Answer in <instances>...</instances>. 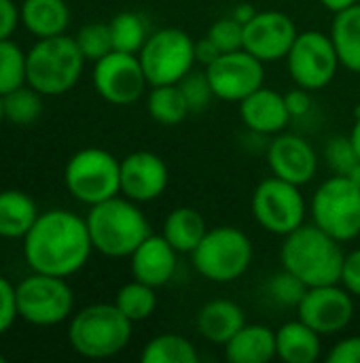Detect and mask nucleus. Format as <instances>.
I'll list each match as a JSON object with an SVG mask.
<instances>
[{
    "label": "nucleus",
    "instance_id": "4",
    "mask_svg": "<svg viewBox=\"0 0 360 363\" xmlns=\"http://www.w3.org/2000/svg\"><path fill=\"white\" fill-rule=\"evenodd\" d=\"M85 62L76 38L66 34L38 38L25 55V83L42 96H62L76 85Z\"/></svg>",
    "mask_w": 360,
    "mask_h": 363
},
{
    "label": "nucleus",
    "instance_id": "34",
    "mask_svg": "<svg viewBox=\"0 0 360 363\" xmlns=\"http://www.w3.org/2000/svg\"><path fill=\"white\" fill-rule=\"evenodd\" d=\"M76 38V45L83 53L85 60L89 62H98L102 60L104 55H108L112 49V34H110V26L108 23H102V21H93V23H87L79 30V34L74 36Z\"/></svg>",
    "mask_w": 360,
    "mask_h": 363
},
{
    "label": "nucleus",
    "instance_id": "20",
    "mask_svg": "<svg viewBox=\"0 0 360 363\" xmlns=\"http://www.w3.org/2000/svg\"><path fill=\"white\" fill-rule=\"evenodd\" d=\"M240 117L250 132L261 136H276L284 132L293 119L284 94L269 87H259L248 98H244L240 102Z\"/></svg>",
    "mask_w": 360,
    "mask_h": 363
},
{
    "label": "nucleus",
    "instance_id": "27",
    "mask_svg": "<svg viewBox=\"0 0 360 363\" xmlns=\"http://www.w3.org/2000/svg\"><path fill=\"white\" fill-rule=\"evenodd\" d=\"M331 38L339 55V64L360 74V4L335 15L331 26Z\"/></svg>",
    "mask_w": 360,
    "mask_h": 363
},
{
    "label": "nucleus",
    "instance_id": "43",
    "mask_svg": "<svg viewBox=\"0 0 360 363\" xmlns=\"http://www.w3.org/2000/svg\"><path fill=\"white\" fill-rule=\"evenodd\" d=\"M284 98H286V106H289V113L293 119L308 115V111L312 108V96L303 87H297V89L284 94Z\"/></svg>",
    "mask_w": 360,
    "mask_h": 363
},
{
    "label": "nucleus",
    "instance_id": "33",
    "mask_svg": "<svg viewBox=\"0 0 360 363\" xmlns=\"http://www.w3.org/2000/svg\"><path fill=\"white\" fill-rule=\"evenodd\" d=\"M25 55L11 38L0 40V96L25 85Z\"/></svg>",
    "mask_w": 360,
    "mask_h": 363
},
{
    "label": "nucleus",
    "instance_id": "23",
    "mask_svg": "<svg viewBox=\"0 0 360 363\" xmlns=\"http://www.w3.org/2000/svg\"><path fill=\"white\" fill-rule=\"evenodd\" d=\"M320 334L301 319L284 323L276 330L278 359L286 363H314L323 355Z\"/></svg>",
    "mask_w": 360,
    "mask_h": 363
},
{
    "label": "nucleus",
    "instance_id": "37",
    "mask_svg": "<svg viewBox=\"0 0 360 363\" xmlns=\"http://www.w3.org/2000/svg\"><path fill=\"white\" fill-rule=\"evenodd\" d=\"M325 160L333 174H348L360 162L350 136H333L325 147Z\"/></svg>",
    "mask_w": 360,
    "mask_h": 363
},
{
    "label": "nucleus",
    "instance_id": "22",
    "mask_svg": "<svg viewBox=\"0 0 360 363\" xmlns=\"http://www.w3.org/2000/svg\"><path fill=\"white\" fill-rule=\"evenodd\" d=\"M225 357L231 363H269L278 357L276 332L261 323H246L225 345Z\"/></svg>",
    "mask_w": 360,
    "mask_h": 363
},
{
    "label": "nucleus",
    "instance_id": "49",
    "mask_svg": "<svg viewBox=\"0 0 360 363\" xmlns=\"http://www.w3.org/2000/svg\"><path fill=\"white\" fill-rule=\"evenodd\" d=\"M4 121V111H2V96H0V123Z\"/></svg>",
    "mask_w": 360,
    "mask_h": 363
},
{
    "label": "nucleus",
    "instance_id": "24",
    "mask_svg": "<svg viewBox=\"0 0 360 363\" xmlns=\"http://www.w3.org/2000/svg\"><path fill=\"white\" fill-rule=\"evenodd\" d=\"M19 19L36 38L64 34L70 23V9L66 0H23Z\"/></svg>",
    "mask_w": 360,
    "mask_h": 363
},
{
    "label": "nucleus",
    "instance_id": "2",
    "mask_svg": "<svg viewBox=\"0 0 360 363\" xmlns=\"http://www.w3.org/2000/svg\"><path fill=\"white\" fill-rule=\"evenodd\" d=\"M344 259L346 253L342 251V242L316 223H303L284 236L280 249L282 268L299 277L308 287L339 283Z\"/></svg>",
    "mask_w": 360,
    "mask_h": 363
},
{
    "label": "nucleus",
    "instance_id": "51",
    "mask_svg": "<svg viewBox=\"0 0 360 363\" xmlns=\"http://www.w3.org/2000/svg\"><path fill=\"white\" fill-rule=\"evenodd\" d=\"M359 94H360V91H359Z\"/></svg>",
    "mask_w": 360,
    "mask_h": 363
},
{
    "label": "nucleus",
    "instance_id": "42",
    "mask_svg": "<svg viewBox=\"0 0 360 363\" xmlns=\"http://www.w3.org/2000/svg\"><path fill=\"white\" fill-rule=\"evenodd\" d=\"M19 9L13 0H0V40L11 38L19 23Z\"/></svg>",
    "mask_w": 360,
    "mask_h": 363
},
{
    "label": "nucleus",
    "instance_id": "41",
    "mask_svg": "<svg viewBox=\"0 0 360 363\" xmlns=\"http://www.w3.org/2000/svg\"><path fill=\"white\" fill-rule=\"evenodd\" d=\"M329 363H360V336L339 340L327 355Z\"/></svg>",
    "mask_w": 360,
    "mask_h": 363
},
{
    "label": "nucleus",
    "instance_id": "17",
    "mask_svg": "<svg viewBox=\"0 0 360 363\" xmlns=\"http://www.w3.org/2000/svg\"><path fill=\"white\" fill-rule=\"evenodd\" d=\"M170 183L163 157L153 151H134L121 160V194L138 204L157 200Z\"/></svg>",
    "mask_w": 360,
    "mask_h": 363
},
{
    "label": "nucleus",
    "instance_id": "40",
    "mask_svg": "<svg viewBox=\"0 0 360 363\" xmlns=\"http://www.w3.org/2000/svg\"><path fill=\"white\" fill-rule=\"evenodd\" d=\"M354 298H360V247L346 253L344 268H342V281H339Z\"/></svg>",
    "mask_w": 360,
    "mask_h": 363
},
{
    "label": "nucleus",
    "instance_id": "10",
    "mask_svg": "<svg viewBox=\"0 0 360 363\" xmlns=\"http://www.w3.org/2000/svg\"><path fill=\"white\" fill-rule=\"evenodd\" d=\"M250 208L252 217L265 232L282 238L301 228L308 217V204L301 187L276 174L255 187Z\"/></svg>",
    "mask_w": 360,
    "mask_h": 363
},
{
    "label": "nucleus",
    "instance_id": "1",
    "mask_svg": "<svg viewBox=\"0 0 360 363\" xmlns=\"http://www.w3.org/2000/svg\"><path fill=\"white\" fill-rule=\"evenodd\" d=\"M93 251L87 219L51 208L34 221L23 236V257L34 272L51 277H72L79 272Z\"/></svg>",
    "mask_w": 360,
    "mask_h": 363
},
{
    "label": "nucleus",
    "instance_id": "5",
    "mask_svg": "<svg viewBox=\"0 0 360 363\" xmlns=\"http://www.w3.org/2000/svg\"><path fill=\"white\" fill-rule=\"evenodd\" d=\"M132 325L117 304H91L72 317L68 342L87 359H108L129 345Z\"/></svg>",
    "mask_w": 360,
    "mask_h": 363
},
{
    "label": "nucleus",
    "instance_id": "9",
    "mask_svg": "<svg viewBox=\"0 0 360 363\" xmlns=\"http://www.w3.org/2000/svg\"><path fill=\"white\" fill-rule=\"evenodd\" d=\"M140 64L149 85H176L197 64L195 40L180 28H161L142 45Z\"/></svg>",
    "mask_w": 360,
    "mask_h": 363
},
{
    "label": "nucleus",
    "instance_id": "28",
    "mask_svg": "<svg viewBox=\"0 0 360 363\" xmlns=\"http://www.w3.org/2000/svg\"><path fill=\"white\" fill-rule=\"evenodd\" d=\"M146 111L161 125H178L191 113L178 83L176 85H153L146 96Z\"/></svg>",
    "mask_w": 360,
    "mask_h": 363
},
{
    "label": "nucleus",
    "instance_id": "46",
    "mask_svg": "<svg viewBox=\"0 0 360 363\" xmlns=\"http://www.w3.org/2000/svg\"><path fill=\"white\" fill-rule=\"evenodd\" d=\"M327 11H331L333 15H337V13H342V11H346V9H350V6H354L359 0H318Z\"/></svg>",
    "mask_w": 360,
    "mask_h": 363
},
{
    "label": "nucleus",
    "instance_id": "36",
    "mask_svg": "<svg viewBox=\"0 0 360 363\" xmlns=\"http://www.w3.org/2000/svg\"><path fill=\"white\" fill-rule=\"evenodd\" d=\"M306 291H308V285L299 277H295L293 272H289L284 268H282V272H278L269 281V296L280 306H295L297 308L299 302L303 300Z\"/></svg>",
    "mask_w": 360,
    "mask_h": 363
},
{
    "label": "nucleus",
    "instance_id": "15",
    "mask_svg": "<svg viewBox=\"0 0 360 363\" xmlns=\"http://www.w3.org/2000/svg\"><path fill=\"white\" fill-rule=\"evenodd\" d=\"M297 315L320 336H333L352 323L354 296L342 283L308 287L297 306Z\"/></svg>",
    "mask_w": 360,
    "mask_h": 363
},
{
    "label": "nucleus",
    "instance_id": "16",
    "mask_svg": "<svg viewBox=\"0 0 360 363\" xmlns=\"http://www.w3.org/2000/svg\"><path fill=\"white\" fill-rule=\"evenodd\" d=\"M299 32L291 15L282 11H257L244 26V49L263 64L286 60Z\"/></svg>",
    "mask_w": 360,
    "mask_h": 363
},
{
    "label": "nucleus",
    "instance_id": "12",
    "mask_svg": "<svg viewBox=\"0 0 360 363\" xmlns=\"http://www.w3.org/2000/svg\"><path fill=\"white\" fill-rule=\"evenodd\" d=\"M286 66L297 87L318 91L335 79L342 64L331 34L308 30L299 32L295 45L286 55Z\"/></svg>",
    "mask_w": 360,
    "mask_h": 363
},
{
    "label": "nucleus",
    "instance_id": "8",
    "mask_svg": "<svg viewBox=\"0 0 360 363\" xmlns=\"http://www.w3.org/2000/svg\"><path fill=\"white\" fill-rule=\"evenodd\" d=\"M70 196L87 206L100 204L121 194V162L98 147L76 151L64 170Z\"/></svg>",
    "mask_w": 360,
    "mask_h": 363
},
{
    "label": "nucleus",
    "instance_id": "44",
    "mask_svg": "<svg viewBox=\"0 0 360 363\" xmlns=\"http://www.w3.org/2000/svg\"><path fill=\"white\" fill-rule=\"evenodd\" d=\"M221 55V49L206 36V38H199L195 40V62L202 64L204 68H208L216 57Z\"/></svg>",
    "mask_w": 360,
    "mask_h": 363
},
{
    "label": "nucleus",
    "instance_id": "39",
    "mask_svg": "<svg viewBox=\"0 0 360 363\" xmlns=\"http://www.w3.org/2000/svg\"><path fill=\"white\" fill-rule=\"evenodd\" d=\"M17 317H19V313H17L15 287L0 274V334L8 332Z\"/></svg>",
    "mask_w": 360,
    "mask_h": 363
},
{
    "label": "nucleus",
    "instance_id": "47",
    "mask_svg": "<svg viewBox=\"0 0 360 363\" xmlns=\"http://www.w3.org/2000/svg\"><path fill=\"white\" fill-rule=\"evenodd\" d=\"M350 140H352V145H354V149H356V153H359V160H360V117H356V121H354V125H352Z\"/></svg>",
    "mask_w": 360,
    "mask_h": 363
},
{
    "label": "nucleus",
    "instance_id": "6",
    "mask_svg": "<svg viewBox=\"0 0 360 363\" xmlns=\"http://www.w3.org/2000/svg\"><path fill=\"white\" fill-rule=\"evenodd\" d=\"M255 257L252 240L233 225L208 228L191 253L193 268L210 283H233L250 268Z\"/></svg>",
    "mask_w": 360,
    "mask_h": 363
},
{
    "label": "nucleus",
    "instance_id": "32",
    "mask_svg": "<svg viewBox=\"0 0 360 363\" xmlns=\"http://www.w3.org/2000/svg\"><path fill=\"white\" fill-rule=\"evenodd\" d=\"M110 34H112V49L115 51H123V53H140L142 45L149 38V30L146 23L142 19V15L132 13V11H123L119 15H115L110 21Z\"/></svg>",
    "mask_w": 360,
    "mask_h": 363
},
{
    "label": "nucleus",
    "instance_id": "29",
    "mask_svg": "<svg viewBox=\"0 0 360 363\" xmlns=\"http://www.w3.org/2000/svg\"><path fill=\"white\" fill-rule=\"evenodd\" d=\"M142 363H197L199 353L193 347L191 340L178 334H159L151 338L142 353H140Z\"/></svg>",
    "mask_w": 360,
    "mask_h": 363
},
{
    "label": "nucleus",
    "instance_id": "13",
    "mask_svg": "<svg viewBox=\"0 0 360 363\" xmlns=\"http://www.w3.org/2000/svg\"><path fill=\"white\" fill-rule=\"evenodd\" d=\"M208 81L212 85L214 98L225 102H242L252 91L263 87L265 64L248 53L246 49L221 53L208 68Z\"/></svg>",
    "mask_w": 360,
    "mask_h": 363
},
{
    "label": "nucleus",
    "instance_id": "21",
    "mask_svg": "<svg viewBox=\"0 0 360 363\" xmlns=\"http://www.w3.org/2000/svg\"><path fill=\"white\" fill-rule=\"evenodd\" d=\"M195 325L202 338L225 347L246 325V315L242 306L231 300H212L199 308Z\"/></svg>",
    "mask_w": 360,
    "mask_h": 363
},
{
    "label": "nucleus",
    "instance_id": "35",
    "mask_svg": "<svg viewBox=\"0 0 360 363\" xmlns=\"http://www.w3.org/2000/svg\"><path fill=\"white\" fill-rule=\"evenodd\" d=\"M178 87H180L191 113H202L214 98V91H212V85L208 81L206 70H191L178 83Z\"/></svg>",
    "mask_w": 360,
    "mask_h": 363
},
{
    "label": "nucleus",
    "instance_id": "45",
    "mask_svg": "<svg viewBox=\"0 0 360 363\" xmlns=\"http://www.w3.org/2000/svg\"><path fill=\"white\" fill-rule=\"evenodd\" d=\"M255 15H257V9H255L250 2H240V4H236V9H233V13H231V17L238 19L242 26H246Z\"/></svg>",
    "mask_w": 360,
    "mask_h": 363
},
{
    "label": "nucleus",
    "instance_id": "14",
    "mask_svg": "<svg viewBox=\"0 0 360 363\" xmlns=\"http://www.w3.org/2000/svg\"><path fill=\"white\" fill-rule=\"evenodd\" d=\"M95 91L110 104H134L142 98L149 81L136 53L110 51L93 66Z\"/></svg>",
    "mask_w": 360,
    "mask_h": 363
},
{
    "label": "nucleus",
    "instance_id": "48",
    "mask_svg": "<svg viewBox=\"0 0 360 363\" xmlns=\"http://www.w3.org/2000/svg\"><path fill=\"white\" fill-rule=\"evenodd\" d=\"M346 177L360 187V162L354 166V168H352V170H350V172H348V174H346Z\"/></svg>",
    "mask_w": 360,
    "mask_h": 363
},
{
    "label": "nucleus",
    "instance_id": "11",
    "mask_svg": "<svg viewBox=\"0 0 360 363\" xmlns=\"http://www.w3.org/2000/svg\"><path fill=\"white\" fill-rule=\"evenodd\" d=\"M15 294L19 319L32 325H57L66 321L74 308L72 289L62 277L34 272L15 287Z\"/></svg>",
    "mask_w": 360,
    "mask_h": 363
},
{
    "label": "nucleus",
    "instance_id": "50",
    "mask_svg": "<svg viewBox=\"0 0 360 363\" xmlns=\"http://www.w3.org/2000/svg\"><path fill=\"white\" fill-rule=\"evenodd\" d=\"M6 362V359H4V357H2V355H0V363H4Z\"/></svg>",
    "mask_w": 360,
    "mask_h": 363
},
{
    "label": "nucleus",
    "instance_id": "38",
    "mask_svg": "<svg viewBox=\"0 0 360 363\" xmlns=\"http://www.w3.org/2000/svg\"><path fill=\"white\" fill-rule=\"evenodd\" d=\"M208 38L221 49V53L244 49V26L231 15L223 17L212 23V28L208 30Z\"/></svg>",
    "mask_w": 360,
    "mask_h": 363
},
{
    "label": "nucleus",
    "instance_id": "25",
    "mask_svg": "<svg viewBox=\"0 0 360 363\" xmlns=\"http://www.w3.org/2000/svg\"><path fill=\"white\" fill-rule=\"evenodd\" d=\"M208 225L204 215L191 206L174 208L163 221V238L178 251V253H193L195 247L206 236Z\"/></svg>",
    "mask_w": 360,
    "mask_h": 363
},
{
    "label": "nucleus",
    "instance_id": "31",
    "mask_svg": "<svg viewBox=\"0 0 360 363\" xmlns=\"http://www.w3.org/2000/svg\"><path fill=\"white\" fill-rule=\"evenodd\" d=\"M2 111L13 125H32L42 113V94L25 83L2 96Z\"/></svg>",
    "mask_w": 360,
    "mask_h": 363
},
{
    "label": "nucleus",
    "instance_id": "19",
    "mask_svg": "<svg viewBox=\"0 0 360 363\" xmlns=\"http://www.w3.org/2000/svg\"><path fill=\"white\" fill-rule=\"evenodd\" d=\"M176 266H178V251L163 238V234H151L129 255L132 277L155 289L168 285L174 279Z\"/></svg>",
    "mask_w": 360,
    "mask_h": 363
},
{
    "label": "nucleus",
    "instance_id": "26",
    "mask_svg": "<svg viewBox=\"0 0 360 363\" xmlns=\"http://www.w3.org/2000/svg\"><path fill=\"white\" fill-rule=\"evenodd\" d=\"M38 219L36 202L19 191L4 189L0 191V236L2 238H23L34 221Z\"/></svg>",
    "mask_w": 360,
    "mask_h": 363
},
{
    "label": "nucleus",
    "instance_id": "30",
    "mask_svg": "<svg viewBox=\"0 0 360 363\" xmlns=\"http://www.w3.org/2000/svg\"><path fill=\"white\" fill-rule=\"evenodd\" d=\"M115 304L132 323H140V321H146L155 313L157 294H155V287L134 279L132 283L123 285L117 291Z\"/></svg>",
    "mask_w": 360,
    "mask_h": 363
},
{
    "label": "nucleus",
    "instance_id": "7",
    "mask_svg": "<svg viewBox=\"0 0 360 363\" xmlns=\"http://www.w3.org/2000/svg\"><path fill=\"white\" fill-rule=\"evenodd\" d=\"M312 223L335 240L350 242L360 236V187L346 174H333L314 191Z\"/></svg>",
    "mask_w": 360,
    "mask_h": 363
},
{
    "label": "nucleus",
    "instance_id": "3",
    "mask_svg": "<svg viewBox=\"0 0 360 363\" xmlns=\"http://www.w3.org/2000/svg\"><path fill=\"white\" fill-rule=\"evenodd\" d=\"M91 245L106 257H129L153 232L138 202L129 198H108L87 213Z\"/></svg>",
    "mask_w": 360,
    "mask_h": 363
},
{
    "label": "nucleus",
    "instance_id": "18",
    "mask_svg": "<svg viewBox=\"0 0 360 363\" xmlns=\"http://www.w3.org/2000/svg\"><path fill=\"white\" fill-rule=\"evenodd\" d=\"M267 164L272 172L289 183L306 185L318 172V155L314 147L299 134H276L267 147Z\"/></svg>",
    "mask_w": 360,
    "mask_h": 363
}]
</instances>
